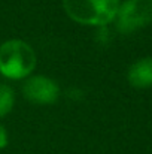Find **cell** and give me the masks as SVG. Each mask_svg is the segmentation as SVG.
Returning <instances> with one entry per match:
<instances>
[{"label": "cell", "mask_w": 152, "mask_h": 154, "mask_svg": "<svg viewBox=\"0 0 152 154\" xmlns=\"http://www.w3.org/2000/svg\"><path fill=\"white\" fill-rule=\"evenodd\" d=\"M116 30L128 35L152 24V0H125L115 15Z\"/></svg>", "instance_id": "3957f363"}, {"label": "cell", "mask_w": 152, "mask_h": 154, "mask_svg": "<svg viewBox=\"0 0 152 154\" xmlns=\"http://www.w3.org/2000/svg\"><path fill=\"white\" fill-rule=\"evenodd\" d=\"M63 6L76 23L101 27L115 20L119 0H63Z\"/></svg>", "instance_id": "7a4b0ae2"}, {"label": "cell", "mask_w": 152, "mask_h": 154, "mask_svg": "<svg viewBox=\"0 0 152 154\" xmlns=\"http://www.w3.org/2000/svg\"><path fill=\"white\" fill-rule=\"evenodd\" d=\"M36 67L33 48L19 39H10L0 47V73L10 79H22Z\"/></svg>", "instance_id": "6da1fadb"}, {"label": "cell", "mask_w": 152, "mask_h": 154, "mask_svg": "<svg viewBox=\"0 0 152 154\" xmlns=\"http://www.w3.org/2000/svg\"><path fill=\"white\" fill-rule=\"evenodd\" d=\"M22 93L28 102L37 103V105H51L57 102L60 88L55 81L42 75H36V76H30L24 82Z\"/></svg>", "instance_id": "277c9868"}, {"label": "cell", "mask_w": 152, "mask_h": 154, "mask_svg": "<svg viewBox=\"0 0 152 154\" xmlns=\"http://www.w3.org/2000/svg\"><path fill=\"white\" fill-rule=\"evenodd\" d=\"M127 79L134 88L152 87V57H145L134 61L128 69Z\"/></svg>", "instance_id": "5b68a950"}, {"label": "cell", "mask_w": 152, "mask_h": 154, "mask_svg": "<svg viewBox=\"0 0 152 154\" xmlns=\"http://www.w3.org/2000/svg\"><path fill=\"white\" fill-rule=\"evenodd\" d=\"M15 103V94L13 90L4 84H0V118L7 115Z\"/></svg>", "instance_id": "8992f818"}, {"label": "cell", "mask_w": 152, "mask_h": 154, "mask_svg": "<svg viewBox=\"0 0 152 154\" xmlns=\"http://www.w3.org/2000/svg\"><path fill=\"white\" fill-rule=\"evenodd\" d=\"M6 145H7V133L6 129L0 124V150H3Z\"/></svg>", "instance_id": "52a82bcc"}]
</instances>
